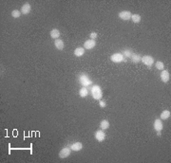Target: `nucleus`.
<instances>
[{
	"label": "nucleus",
	"instance_id": "nucleus-1",
	"mask_svg": "<svg viewBox=\"0 0 171 163\" xmlns=\"http://www.w3.org/2000/svg\"><path fill=\"white\" fill-rule=\"evenodd\" d=\"M91 92H92V97L94 98L95 100H101L103 96L102 93V89L100 87L99 85H93L92 88H91Z\"/></svg>",
	"mask_w": 171,
	"mask_h": 163
},
{
	"label": "nucleus",
	"instance_id": "nucleus-2",
	"mask_svg": "<svg viewBox=\"0 0 171 163\" xmlns=\"http://www.w3.org/2000/svg\"><path fill=\"white\" fill-rule=\"evenodd\" d=\"M141 61L142 62V64L145 65V66H152V65H153V63H154V59H153V57L150 56V55H145V56L142 57Z\"/></svg>",
	"mask_w": 171,
	"mask_h": 163
},
{
	"label": "nucleus",
	"instance_id": "nucleus-3",
	"mask_svg": "<svg viewBox=\"0 0 171 163\" xmlns=\"http://www.w3.org/2000/svg\"><path fill=\"white\" fill-rule=\"evenodd\" d=\"M79 81H80L81 85H83V86H85V87L91 85V81H90V79L87 75H81L79 77Z\"/></svg>",
	"mask_w": 171,
	"mask_h": 163
},
{
	"label": "nucleus",
	"instance_id": "nucleus-4",
	"mask_svg": "<svg viewBox=\"0 0 171 163\" xmlns=\"http://www.w3.org/2000/svg\"><path fill=\"white\" fill-rule=\"evenodd\" d=\"M70 147H65V148L61 149L59 152V157L60 159H66V157H68L70 155Z\"/></svg>",
	"mask_w": 171,
	"mask_h": 163
},
{
	"label": "nucleus",
	"instance_id": "nucleus-5",
	"mask_svg": "<svg viewBox=\"0 0 171 163\" xmlns=\"http://www.w3.org/2000/svg\"><path fill=\"white\" fill-rule=\"evenodd\" d=\"M110 60L113 63H121L124 61V55L122 53H114L110 57Z\"/></svg>",
	"mask_w": 171,
	"mask_h": 163
},
{
	"label": "nucleus",
	"instance_id": "nucleus-6",
	"mask_svg": "<svg viewBox=\"0 0 171 163\" xmlns=\"http://www.w3.org/2000/svg\"><path fill=\"white\" fill-rule=\"evenodd\" d=\"M94 137L99 142H102V141H104V139H106V134H104V132L103 130H98L95 132Z\"/></svg>",
	"mask_w": 171,
	"mask_h": 163
},
{
	"label": "nucleus",
	"instance_id": "nucleus-7",
	"mask_svg": "<svg viewBox=\"0 0 171 163\" xmlns=\"http://www.w3.org/2000/svg\"><path fill=\"white\" fill-rule=\"evenodd\" d=\"M131 15H132L131 12H128V11H123V12H119V17H120L122 20H125V21L131 19Z\"/></svg>",
	"mask_w": 171,
	"mask_h": 163
},
{
	"label": "nucleus",
	"instance_id": "nucleus-8",
	"mask_svg": "<svg viewBox=\"0 0 171 163\" xmlns=\"http://www.w3.org/2000/svg\"><path fill=\"white\" fill-rule=\"evenodd\" d=\"M96 46V42H95L93 39H89V40H87L84 44V47L86 50H92L93 47Z\"/></svg>",
	"mask_w": 171,
	"mask_h": 163
},
{
	"label": "nucleus",
	"instance_id": "nucleus-9",
	"mask_svg": "<svg viewBox=\"0 0 171 163\" xmlns=\"http://www.w3.org/2000/svg\"><path fill=\"white\" fill-rule=\"evenodd\" d=\"M161 80L164 83H167L170 80V74L167 70H163L161 73Z\"/></svg>",
	"mask_w": 171,
	"mask_h": 163
},
{
	"label": "nucleus",
	"instance_id": "nucleus-10",
	"mask_svg": "<svg viewBox=\"0 0 171 163\" xmlns=\"http://www.w3.org/2000/svg\"><path fill=\"white\" fill-rule=\"evenodd\" d=\"M54 46L58 50H63L65 47L64 42H63V40H61V39H56V40L54 41Z\"/></svg>",
	"mask_w": 171,
	"mask_h": 163
},
{
	"label": "nucleus",
	"instance_id": "nucleus-11",
	"mask_svg": "<svg viewBox=\"0 0 171 163\" xmlns=\"http://www.w3.org/2000/svg\"><path fill=\"white\" fill-rule=\"evenodd\" d=\"M154 129L157 132H161L162 129H163V122H162L161 120L157 118L154 121Z\"/></svg>",
	"mask_w": 171,
	"mask_h": 163
},
{
	"label": "nucleus",
	"instance_id": "nucleus-12",
	"mask_svg": "<svg viewBox=\"0 0 171 163\" xmlns=\"http://www.w3.org/2000/svg\"><path fill=\"white\" fill-rule=\"evenodd\" d=\"M31 5L28 4V3H25V4L22 6L21 8V13L23 14H28L30 13V12H31Z\"/></svg>",
	"mask_w": 171,
	"mask_h": 163
},
{
	"label": "nucleus",
	"instance_id": "nucleus-13",
	"mask_svg": "<svg viewBox=\"0 0 171 163\" xmlns=\"http://www.w3.org/2000/svg\"><path fill=\"white\" fill-rule=\"evenodd\" d=\"M82 148H83V144L81 142H75V143L70 145V149L75 152L80 151V150H82Z\"/></svg>",
	"mask_w": 171,
	"mask_h": 163
},
{
	"label": "nucleus",
	"instance_id": "nucleus-14",
	"mask_svg": "<svg viewBox=\"0 0 171 163\" xmlns=\"http://www.w3.org/2000/svg\"><path fill=\"white\" fill-rule=\"evenodd\" d=\"M85 54V48L84 47H77L74 50V55L76 57H81Z\"/></svg>",
	"mask_w": 171,
	"mask_h": 163
},
{
	"label": "nucleus",
	"instance_id": "nucleus-15",
	"mask_svg": "<svg viewBox=\"0 0 171 163\" xmlns=\"http://www.w3.org/2000/svg\"><path fill=\"white\" fill-rule=\"evenodd\" d=\"M50 37L51 38H53V39H58L59 38V36H60V31L57 29V28H53V29H51L50 31Z\"/></svg>",
	"mask_w": 171,
	"mask_h": 163
},
{
	"label": "nucleus",
	"instance_id": "nucleus-16",
	"mask_svg": "<svg viewBox=\"0 0 171 163\" xmlns=\"http://www.w3.org/2000/svg\"><path fill=\"white\" fill-rule=\"evenodd\" d=\"M170 116H171L170 111H168V110H164V111H163L161 114V120H167V118H170Z\"/></svg>",
	"mask_w": 171,
	"mask_h": 163
},
{
	"label": "nucleus",
	"instance_id": "nucleus-17",
	"mask_svg": "<svg viewBox=\"0 0 171 163\" xmlns=\"http://www.w3.org/2000/svg\"><path fill=\"white\" fill-rule=\"evenodd\" d=\"M88 89H87V87H82L80 89V91H79V95H80V97H82V98H86L87 96H88Z\"/></svg>",
	"mask_w": 171,
	"mask_h": 163
},
{
	"label": "nucleus",
	"instance_id": "nucleus-18",
	"mask_svg": "<svg viewBox=\"0 0 171 163\" xmlns=\"http://www.w3.org/2000/svg\"><path fill=\"white\" fill-rule=\"evenodd\" d=\"M141 59H142V57H141L139 54H135V53H133L132 56H131V60H132V62H133V63H135V64H137V63L141 62Z\"/></svg>",
	"mask_w": 171,
	"mask_h": 163
},
{
	"label": "nucleus",
	"instance_id": "nucleus-19",
	"mask_svg": "<svg viewBox=\"0 0 171 163\" xmlns=\"http://www.w3.org/2000/svg\"><path fill=\"white\" fill-rule=\"evenodd\" d=\"M100 127H101L102 130H106V129H107L109 127V122L107 121H106V120H104L100 123Z\"/></svg>",
	"mask_w": 171,
	"mask_h": 163
},
{
	"label": "nucleus",
	"instance_id": "nucleus-20",
	"mask_svg": "<svg viewBox=\"0 0 171 163\" xmlns=\"http://www.w3.org/2000/svg\"><path fill=\"white\" fill-rule=\"evenodd\" d=\"M131 19L134 23H140L141 22V16L139 14H132L131 15Z\"/></svg>",
	"mask_w": 171,
	"mask_h": 163
},
{
	"label": "nucleus",
	"instance_id": "nucleus-21",
	"mask_svg": "<svg viewBox=\"0 0 171 163\" xmlns=\"http://www.w3.org/2000/svg\"><path fill=\"white\" fill-rule=\"evenodd\" d=\"M20 15H21V12H19L18 9H14L12 12V16L14 18H18V17H20Z\"/></svg>",
	"mask_w": 171,
	"mask_h": 163
},
{
	"label": "nucleus",
	"instance_id": "nucleus-22",
	"mask_svg": "<svg viewBox=\"0 0 171 163\" xmlns=\"http://www.w3.org/2000/svg\"><path fill=\"white\" fill-rule=\"evenodd\" d=\"M156 67H157V69H159V70H163V69L164 68V63H163V62H161V61H158L156 63Z\"/></svg>",
	"mask_w": 171,
	"mask_h": 163
},
{
	"label": "nucleus",
	"instance_id": "nucleus-23",
	"mask_svg": "<svg viewBox=\"0 0 171 163\" xmlns=\"http://www.w3.org/2000/svg\"><path fill=\"white\" fill-rule=\"evenodd\" d=\"M132 51H131V50H125V51H124V56L125 57H126V58H131V56H132Z\"/></svg>",
	"mask_w": 171,
	"mask_h": 163
},
{
	"label": "nucleus",
	"instance_id": "nucleus-24",
	"mask_svg": "<svg viewBox=\"0 0 171 163\" xmlns=\"http://www.w3.org/2000/svg\"><path fill=\"white\" fill-rule=\"evenodd\" d=\"M99 105H100V107L104 108V107H106V105H107V103H106V102H104V101H100V102H99Z\"/></svg>",
	"mask_w": 171,
	"mask_h": 163
},
{
	"label": "nucleus",
	"instance_id": "nucleus-25",
	"mask_svg": "<svg viewBox=\"0 0 171 163\" xmlns=\"http://www.w3.org/2000/svg\"><path fill=\"white\" fill-rule=\"evenodd\" d=\"M89 36H90V38H91V39H93V40H94L95 38L97 37V33H96V32H91L89 34Z\"/></svg>",
	"mask_w": 171,
	"mask_h": 163
},
{
	"label": "nucleus",
	"instance_id": "nucleus-26",
	"mask_svg": "<svg viewBox=\"0 0 171 163\" xmlns=\"http://www.w3.org/2000/svg\"><path fill=\"white\" fill-rule=\"evenodd\" d=\"M157 135H158V136H161V132H157Z\"/></svg>",
	"mask_w": 171,
	"mask_h": 163
}]
</instances>
